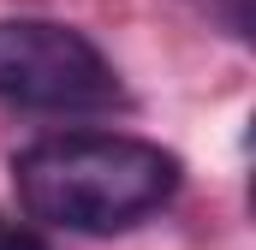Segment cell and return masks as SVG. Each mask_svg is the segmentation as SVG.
Returning <instances> with one entry per match:
<instances>
[{"mask_svg": "<svg viewBox=\"0 0 256 250\" xmlns=\"http://www.w3.org/2000/svg\"><path fill=\"white\" fill-rule=\"evenodd\" d=\"M179 155L131 131H54L12 155L18 208L42 226L108 238L173 202Z\"/></svg>", "mask_w": 256, "mask_h": 250, "instance_id": "6da1fadb", "label": "cell"}, {"mask_svg": "<svg viewBox=\"0 0 256 250\" xmlns=\"http://www.w3.org/2000/svg\"><path fill=\"white\" fill-rule=\"evenodd\" d=\"M0 102L36 114H102L126 102L108 54L60 18H0Z\"/></svg>", "mask_w": 256, "mask_h": 250, "instance_id": "7a4b0ae2", "label": "cell"}, {"mask_svg": "<svg viewBox=\"0 0 256 250\" xmlns=\"http://www.w3.org/2000/svg\"><path fill=\"white\" fill-rule=\"evenodd\" d=\"M202 6H208V12H214V18L238 36V42L250 36V0H202Z\"/></svg>", "mask_w": 256, "mask_h": 250, "instance_id": "3957f363", "label": "cell"}, {"mask_svg": "<svg viewBox=\"0 0 256 250\" xmlns=\"http://www.w3.org/2000/svg\"><path fill=\"white\" fill-rule=\"evenodd\" d=\"M0 250H48V244H42L30 226H12V220L0 214Z\"/></svg>", "mask_w": 256, "mask_h": 250, "instance_id": "277c9868", "label": "cell"}]
</instances>
